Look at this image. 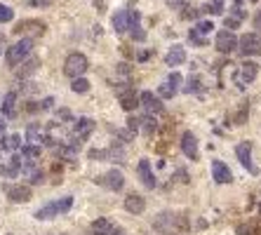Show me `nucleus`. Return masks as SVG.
<instances>
[{"instance_id": "nucleus-9", "label": "nucleus", "mask_w": 261, "mask_h": 235, "mask_svg": "<svg viewBox=\"0 0 261 235\" xmlns=\"http://www.w3.org/2000/svg\"><path fill=\"white\" fill-rule=\"evenodd\" d=\"M212 176L217 183H231L233 181V172L229 170V165L221 160H214L212 162Z\"/></svg>"}, {"instance_id": "nucleus-2", "label": "nucleus", "mask_w": 261, "mask_h": 235, "mask_svg": "<svg viewBox=\"0 0 261 235\" xmlns=\"http://www.w3.org/2000/svg\"><path fill=\"white\" fill-rule=\"evenodd\" d=\"M87 68H89V61H87L85 54L71 52L68 57H66V61H64V73L68 75V78H83V73H85Z\"/></svg>"}, {"instance_id": "nucleus-23", "label": "nucleus", "mask_w": 261, "mask_h": 235, "mask_svg": "<svg viewBox=\"0 0 261 235\" xmlns=\"http://www.w3.org/2000/svg\"><path fill=\"white\" fill-rule=\"evenodd\" d=\"M22 158H26V160H35V158H40V146H33V144L22 146Z\"/></svg>"}, {"instance_id": "nucleus-32", "label": "nucleus", "mask_w": 261, "mask_h": 235, "mask_svg": "<svg viewBox=\"0 0 261 235\" xmlns=\"http://www.w3.org/2000/svg\"><path fill=\"white\" fill-rule=\"evenodd\" d=\"M142 122H144V125H139V127H144V132H146V134H153V132H155V120H151V118H144Z\"/></svg>"}, {"instance_id": "nucleus-38", "label": "nucleus", "mask_w": 261, "mask_h": 235, "mask_svg": "<svg viewBox=\"0 0 261 235\" xmlns=\"http://www.w3.org/2000/svg\"><path fill=\"white\" fill-rule=\"evenodd\" d=\"M43 181V172H33L31 174V183H40Z\"/></svg>"}, {"instance_id": "nucleus-20", "label": "nucleus", "mask_w": 261, "mask_h": 235, "mask_svg": "<svg viewBox=\"0 0 261 235\" xmlns=\"http://www.w3.org/2000/svg\"><path fill=\"white\" fill-rule=\"evenodd\" d=\"M14 111H17V92H7L5 99H2V113L7 118H12Z\"/></svg>"}, {"instance_id": "nucleus-34", "label": "nucleus", "mask_w": 261, "mask_h": 235, "mask_svg": "<svg viewBox=\"0 0 261 235\" xmlns=\"http://www.w3.org/2000/svg\"><path fill=\"white\" fill-rule=\"evenodd\" d=\"M179 83H181V75L176 73V71H174V73H170V78H167V85H172L174 89H179Z\"/></svg>"}, {"instance_id": "nucleus-17", "label": "nucleus", "mask_w": 261, "mask_h": 235, "mask_svg": "<svg viewBox=\"0 0 261 235\" xmlns=\"http://www.w3.org/2000/svg\"><path fill=\"white\" fill-rule=\"evenodd\" d=\"M186 61V50L181 47V45H172V50L167 52V57H165V64L167 66H179Z\"/></svg>"}, {"instance_id": "nucleus-37", "label": "nucleus", "mask_w": 261, "mask_h": 235, "mask_svg": "<svg viewBox=\"0 0 261 235\" xmlns=\"http://www.w3.org/2000/svg\"><path fill=\"white\" fill-rule=\"evenodd\" d=\"M176 179H179L181 183L188 181V174H186V170H176Z\"/></svg>"}, {"instance_id": "nucleus-18", "label": "nucleus", "mask_w": 261, "mask_h": 235, "mask_svg": "<svg viewBox=\"0 0 261 235\" xmlns=\"http://www.w3.org/2000/svg\"><path fill=\"white\" fill-rule=\"evenodd\" d=\"M113 29H116V33H122L130 29V19H127V10H120L113 14Z\"/></svg>"}, {"instance_id": "nucleus-7", "label": "nucleus", "mask_w": 261, "mask_h": 235, "mask_svg": "<svg viewBox=\"0 0 261 235\" xmlns=\"http://www.w3.org/2000/svg\"><path fill=\"white\" fill-rule=\"evenodd\" d=\"M217 50L219 52H224V54H229L233 52L235 47H238V38H235V33L233 31H219L217 33Z\"/></svg>"}, {"instance_id": "nucleus-6", "label": "nucleus", "mask_w": 261, "mask_h": 235, "mask_svg": "<svg viewBox=\"0 0 261 235\" xmlns=\"http://www.w3.org/2000/svg\"><path fill=\"white\" fill-rule=\"evenodd\" d=\"M181 150H184V155L188 158L191 162L200 160V150H198V139L193 132H184L181 134Z\"/></svg>"}, {"instance_id": "nucleus-33", "label": "nucleus", "mask_w": 261, "mask_h": 235, "mask_svg": "<svg viewBox=\"0 0 261 235\" xmlns=\"http://www.w3.org/2000/svg\"><path fill=\"white\" fill-rule=\"evenodd\" d=\"M247 113H250V106H247V104H242V106H240V111H238L235 122H238V125H242V122H245V118H247Z\"/></svg>"}, {"instance_id": "nucleus-31", "label": "nucleus", "mask_w": 261, "mask_h": 235, "mask_svg": "<svg viewBox=\"0 0 261 235\" xmlns=\"http://www.w3.org/2000/svg\"><path fill=\"white\" fill-rule=\"evenodd\" d=\"M40 137H43V132L38 129V125H31V127L26 129V139L29 141H38Z\"/></svg>"}, {"instance_id": "nucleus-27", "label": "nucleus", "mask_w": 261, "mask_h": 235, "mask_svg": "<svg viewBox=\"0 0 261 235\" xmlns=\"http://www.w3.org/2000/svg\"><path fill=\"white\" fill-rule=\"evenodd\" d=\"M174 94H176V89H174L172 85H167V83L158 87V96H163V99H172Z\"/></svg>"}, {"instance_id": "nucleus-39", "label": "nucleus", "mask_w": 261, "mask_h": 235, "mask_svg": "<svg viewBox=\"0 0 261 235\" xmlns=\"http://www.w3.org/2000/svg\"><path fill=\"white\" fill-rule=\"evenodd\" d=\"M59 118H61V120H66V122H71V111L61 108V111H59Z\"/></svg>"}, {"instance_id": "nucleus-1", "label": "nucleus", "mask_w": 261, "mask_h": 235, "mask_svg": "<svg viewBox=\"0 0 261 235\" xmlns=\"http://www.w3.org/2000/svg\"><path fill=\"white\" fill-rule=\"evenodd\" d=\"M31 47H33V40H31V38H22L19 43L10 45V47H7V52H5V61H7V66L22 64L24 59L29 57Z\"/></svg>"}, {"instance_id": "nucleus-3", "label": "nucleus", "mask_w": 261, "mask_h": 235, "mask_svg": "<svg viewBox=\"0 0 261 235\" xmlns=\"http://www.w3.org/2000/svg\"><path fill=\"white\" fill-rule=\"evenodd\" d=\"M238 47L245 57H257V54H261V35L259 33H245L238 40Z\"/></svg>"}, {"instance_id": "nucleus-45", "label": "nucleus", "mask_w": 261, "mask_h": 235, "mask_svg": "<svg viewBox=\"0 0 261 235\" xmlns=\"http://www.w3.org/2000/svg\"><path fill=\"white\" fill-rule=\"evenodd\" d=\"M240 2H242V0H235V5H238V7H240Z\"/></svg>"}, {"instance_id": "nucleus-41", "label": "nucleus", "mask_w": 261, "mask_h": 235, "mask_svg": "<svg viewBox=\"0 0 261 235\" xmlns=\"http://www.w3.org/2000/svg\"><path fill=\"white\" fill-rule=\"evenodd\" d=\"M148 54H151V52H139V61H146V59H148Z\"/></svg>"}, {"instance_id": "nucleus-43", "label": "nucleus", "mask_w": 261, "mask_h": 235, "mask_svg": "<svg viewBox=\"0 0 261 235\" xmlns=\"http://www.w3.org/2000/svg\"><path fill=\"white\" fill-rule=\"evenodd\" d=\"M5 132V122H2V118H0V134Z\"/></svg>"}, {"instance_id": "nucleus-19", "label": "nucleus", "mask_w": 261, "mask_h": 235, "mask_svg": "<svg viewBox=\"0 0 261 235\" xmlns=\"http://www.w3.org/2000/svg\"><path fill=\"white\" fill-rule=\"evenodd\" d=\"M38 66H40V59H38V57H31L29 61H24V64H22V68L17 71V75H19V78H26V75H33V73H35V71H38Z\"/></svg>"}, {"instance_id": "nucleus-22", "label": "nucleus", "mask_w": 261, "mask_h": 235, "mask_svg": "<svg viewBox=\"0 0 261 235\" xmlns=\"http://www.w3.org/2000/svg\"><path fill=\"white\" fill-rule=\"evenodd\" d=\"M52 216H59V209H57V203H50L40 207L38 212H35V219H40V221H47V219H52Z\"/></svg>"}, {"instance_id": "nucleus-28", "label": "nucleus", "mask_w": 261, "mask_h": 235, "mask_svg": "<svg viewBox=\"0 0 261 235\" xmlns=\"http://www.w3.org/2000/svg\"><path fill=\"white\" fill-rule=\"evenodd\" d=\"M203 12H212V14H221L224 12V0H214L212 5H205Z\"/></svg>"}, {"instance_id": "nucleus-25", "label": "nucleus", "mask_w": 261, "mask_h": 235, "mask_svg": "<svg viewBox=\"0 0 261 235\" xmlns=\"http://www.w3.org/2000/svg\"><path fill=\"white\" fill-rule=\"evenodd\" d=\"M12 19H14V10L0 2V24H7V22H12Z\"/></svg>"}, {"instance_id": "nucleus-21", "label": "nucleus", "mask_w": 261, "mask_h": 235, "mask_svg": "<svg viewBox=\"0 0 261 235\" xmlns=\"http://www.w3.org/2000/svg\"><path fill=\"white\" fill-rule=\"evenodd\" d=\"M113 233V224L109 219H97L92 224V235H111Z\"/></svg>"}, {"instance_id": "nucleus-44", "label": "nucleus", "mask_w": 261, "mask_h": 235, "mask_svg": "<svg viewBox=\"0 0 261 235\" xmlns=\"http://www.w3.org/2000/svg\"><path fill=\"white\" fill-rule=\"evenodd\" d=\"M5 43V35H2V33H0V45Z\"/></svg>"}, {"instance_id": "nucleus-15", "label": "nucleus", "mask_w": 261, "mask_h": 235, "mask_svg": "<svg viewBox=\"0 0 261 235\" xmlns=\"http://www.w3.org/2000/svg\"><path fill=\"white\" fill-rule=\"evenodd\" d=\"M35 33V35H43L45 33V24L43 22H38V19H26V22H19L17 24V29H14V33Z\"/></svg>"}, {"instance_id": "nucleus-26", "label": "nucleus", "mask_w": 261, "mask_h": 235, "mask_svg": "<svg viewBox=\"0 0 261 235\" xmlns=\"http://www.w3.org/2000/svg\"><path fill=\"white\" fill-rule=\"evenodd\" d=\"M5 144H2V148L7 150H17L19 148V144H22V139H19V134H12V137H7V139H2Z\"/></svg>"}, {"instance_id": "nucleus-24", "label": "nucleus", "mask_w": 261, "mask_h": 235, "mask_svg": "<svg viewBox=\"0 0 261 235\" xmlns=\"http://www.w3.org/2000/svg\"><path fill=\"white\" fill-rule=\"evenodd\" d=\"M71 89H73L76 94H85L87 89H89V83H87L85 78H73V83H71Z\"/></svg>"}, {"instance_id": "nucleus-4", "label": "nucleus", "mask_w": 261, "mask_h": 235, "mask_svg": "<svg viewBox=\"0 0 261 235\" xmlns=\"http://www.w3.org/2000/svg\"><path fill=\"white\" fill-rule=\"evenodd\" d=\"M97 183H101L104 188H109V191H122V186H125V176H122V172L120 170H109L106 174H101L94 179Z\"/></svg>"}, {"instance_id": "nucleus-30", "label": "nucleus", "mask_w": 261, "mask_h": 235, "mask_svg": "<svg viewBox=\"0 0 261 235\" xmlns=\"http://www.w3.org/2000/svg\"><path fill=\"white\" fill-rule=\"evenodd\" d=\"M198 89H200V78H188L184 92H186V94H191V92H198Z\"/></svg>"}, {"instance_id": "nucleus-10", "label": "nucleus", "mask_w": 261, "mask_h": 235, "mask_svg": "<svg viewBox=\"0 0 261 235\" xmlns=\"http://www.w3.org/2000/svg\"><path fill=\"white\" fill-rule=\"evenodd\" d=\"M94 127H97V122L92 120V118H78L76 125H73V132H76V137L80 141L87 139L92 132H94Z\"/></svg>"}, {"instance_id": "nucleus-11", "label": "nucleus", "mask_w": 261, "mask_h": 235, "mask_svg": "<svg viewBox=\"0 0 261 235\" xmlns=\"http://www.w3.org/2000/svg\"><path fill=\"white\" fill-rule=\"evenodd\" d=\"M5 193H7V198L14 200V203H29L31 200V188L29 186H5Z\"/></svg>"}, {"instance_id": "nucleus-40", "label": "nucleus", "mask_w": 261, "mask_h": 235, "mask_svg": "<svg viewBox=\"0 0 261 235\" xmlns=\"http://www.w3.org/2000/svg\"><path fill=\"white\" fill-rule=\"evenodd\" d=\"M254 29H259L261 31V10L257 12V17H254Z\"/></svg>"}, {"instance_id": "nucleus-42", "label": "nucleus", "mask_w": 261, "mask_h": 235, "mask_svg": "<svg viewBox=\"0 0 261 235\" xmlns=\"http://www.w3.org/2000/svg\"><path fill=\"white\" fill-rule=\"evenodd\" d=\"M111 235H127V233H125L122 228H113V233H111Z\"/></svg>"}, {"instance_id": "nucleus-13", "label": "nucleus", "mask_w": 261, "mask_h": 235, "mask_svg": "<svg viewBox=\"0 0 261 235\" xmlns=\"http://www.w3.org/2000/svg\"><path fill=\"white\" fill-rule=\"evenodd\" d=\"M118 99H120V106L125 108V111H134V108L139 106V94H137L132 87H127V89H120Z\"/></svg>"}, {"instance_id": "nucleus-29", "label": "nucleus", "mask_w": 261, "mask_h": 235, "mask_svg": "<svg viewBox=\"0 0 261 235\" xmlns=\"http://www.w3.org/2000/svg\"><path fill=\"white\" fill-rule=\"evenodd\" d=\"M212 29H214V24L212 22H198L196 33L198 35H207V33H212Z\"/></svg>"}, {"instance_id": "nucleus-14", "label": "nucleus", "mask_w": 261, "mask_h": 235, "mask_svg": "<svg viewBox=\"0 0 261 235\" xmlns=\"http://www.w3.org/2000/svg\"><path fill=\"white\" fill-rule=\"evenodd\" d=\"M125 209L130 214H142L146 209V200H144V195L139 193H130L127 198H125Z\"/></svg>"}, {"instance_id": "nucleus-5", "label": "nucleus", "mask_w": 261, "mask_h": 235, "mask_svg": "<svg viewBox=\"0 0 261 235\" xmlns=\"http://www.w3.org/2000/svg\"><path fill=\"white\" fill-rule=\"evenodd\" d=\"M235 155H238L240 165L245 167V170L250 172V174H257V167H254V162H252V141H242L235 146Z\"/></svg>"}, {"instance_id": "nucleus-12", "label": "nucleus", "mask_w": 261, "mask_h": 235, "mask_svg": "<svg viewBox=\"0 0 261 235\" xmlns=\"http://www.w3.org/2000/svg\"><path fill=\"white\" fill-rule=\"evenodd\" d=\"M137 172H139V179H142V183L146 186V188H155V176H153V170H151V162L146 160H139V165H137Z\"/></svg>"}, {"instance_id": "nucleus-35", "label": "nucleus", "mask_w": 261, "mask_h": 235, "mask_svg": "<svg viewBox=\"0 0 261 235\" xmlns=\"http://www.w3.org/2000/svg\"><path fill=\"white\" fill-rule=\"evenodd\" d=\"M132 38H134L137 43H142L144 38H146V33H144L142 29H139V26H132Z\"/></svg>"}, {"instance_id": "nucleus-8", "label": "nucleus", "mask_w": 261, "mask_h": 235, "mask_svg": "<svg viewBox=\"0 0 261 235\" xmlns=\"http://www.w3.org/2000/svg\"><path fill=\"white\" fill-rule=\"evenodd\" d=\"M139 104H142L148 113H163V101H160V96L158 94H153V92H142L139 94Z\"/></svg>"}, {"instance_id": "nucleus-16", "label": "nucleus", "mask_w": 261, "mask_h": 235, "mask_svg": "<svg viewBox=\"0 0 261 235\" xmlns=\"http://www.w3.org/2000/svg\"><path fill=\"white\" fill-rule=\"evenodd\" d=\"M259 73V66L254 64V61H245V64L240 66V73H238V83L242 87V83H252L254 78Z\"/></svg>"}, {"instance_id": "nucleus-36", "label": "nucleus", "mask_w": 261, "mask_h": 235, "mask_svg": "<svg viewBox=\"0 0 261 235\" xmlns=\"http://www.w3.org/2000/svg\"><path fill=\"white\" fill-rule=\"evenodd\" d=\"M52 106H55V99H52V96H47V99L40 101V108H43V111H50Z\"/></svg>"}]
</instances>
